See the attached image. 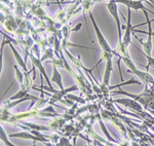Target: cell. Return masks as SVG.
<instances>
[{
    "label": "cell",
    "instance_id": "obj_1",
    "mask_svg": "<svg viewBox=\"0 0 154 146\" xmlns=\"http://www.w3.org/2000/svg\"><path fill=\"white\" fill-rule=\"evenodd\" d=\"M88 14H89V18H91V23H93L94 29H95V32H96V34H97V38H98L99 44H100V46L102 48V49H103L104 51H108V53H111V54H113V55H116V56L119 57L118 54L116 53V51H113V49H111L110 45H109V43L107 42L105 36L103 35V33H102L101 30H100V28H99L98 24H97V22L95 21V19H94L93 14H91V12H88Z\"/></svg>",
    "mask_w": 154,
    "mask_h": 146
},
{
    "label": "cell",
    "instance_id": "obj_2",
    "mask_svg": "<svg viewBox=\"0 0 154 146\" xmlns=\"http://www.w3.org/2000/svg\"><path fill=\"white\" fill-rule=\"evenodd\" d=\"M121 60L125 62V64L126 65V67L130 69L131 72H134L138 76L139 78L141 79L144 82H148V83H152L154 82L153 81V77L150 75L148 72H143V71H140L136 68V66L134 65V63L131 62V58H125V57H121Z\"/></svg>",
    "mask_w": 154,
    "mask_h": 146
},
{
    "label": "cell",
    "instance_id": "obj_3",
    "mask_svg": "<svg viewBox=\"0 0 154 146\" xmlns=\"http://www.w3.org/2000/svg\"><path fill=\"white\" fill-rule=\"evenodd\" d=\"M144 16H145L146 18V24H147L148 26V38H147V41L146 42H143L142 40H141L140 38H138V37L136 36V34H134L135 37L137 39H138L139 41L141 42V44L143 45L144 48V53H145V55H148V56H151V54H152V27H151V20L149 19V16H148V11H144Z\"/></svg>",
    "mask_w": 154,
    "mask_h": 146
},
{
    "label": "cell",
    "instance_id": "obj_4",
    "mask_svg": "<svg viewBox=\"0 0 154 146\" xmlns=\"http://www.w3.org/2000/svg\"><path fill=\"white\" fill-rule=\"evenodd\" d=\"M107 9L110 12V14L113 17L114 20L116 22V26H117V32H118V41H122V32H121V23L119 20V14H118V7L117 3L114 0H109L107 3Z\"/></svg>",
    "mask_w": 154,
    "mask_h": 146
},
{
    "label": "cell",
    "instance_id": "obj_5",
    "mask_svg": "<svg viewBox=\"0 0 154 146\" xmlns=\"http://www.w3.org/2000/svg\"><path fill=\"white\" fill-rule=\"evenodd\" d=\"M128 25L125 26V33L122 37V42L125 43V45L128 46L131 44V36L133 33V30L135 29V27L131 25V9L128 8Z\"/></svg>",
    "mask_w": 154,
    "mask_h": 146
},
{
    "label": "cell",
    "instance_id": "obj_6",
    "mask_svg": "<svg viewBox=\"0 0 154 146\" xmlns=\"http://www.w3.org/2000/svg\"><path fill=\"white\" fill-rule=\"evenodd\" d=\"M30 58H31L32 62H33L34 66L38 68V70L40 71L41 75L45 77V79H46V82L48 83V86H49V88H51V81H49V79H48V75H46L45 69H44L43 65H42V64H41V60H39V59H37V57H35V56H32V55H30ZM51 89H53V88H51Z\"/></svg>",
    "mask_w": 154,
    "mask_h": 146
},
{
    "label": "cell",
    "instance_id": "obj_7",
    "mask_svg": "<svg viewBox=\"0 0 154 146\" xmlns=\"http://www.w3.org/2000/svg\"><path fill=\"white\" fill-rule=\"evenodd\" d=\"M111 72H112V59L106 61V69H105V74H104V79H103V85H109V81H110V76Z\"/></svg>",
    "mask_w": 154,
    "mask_h": 146
},
{
    "label": "cell",
    "instance_id": "obj_8",
    "mask_svg": "<svg viewBox=\"0 0 154 146\" xmlns=\"http://www.w3.org/2000/svg\"><path fill=\"white\" fill-rule=\"evenodd\" d=\"M115 102L125 104L126 107L128 106V107H131L133 109H135L137 111H142V107H141V105H139V104L136 103L135 101L130 100V99H120V100H115Z\"/></svg>",
    "mask_w": 154,
    "mask_h": 146
},
{
    "label": "cell",
    "instance_id": "obj_9",
    "mask_svg": "<svg viewBox=\"0 0 154 146\" xmlns=\"http://www.w3.org/2000/svg\"><path fill=\"white\" fill-rule=\"evenodd\" d=\"M9 45H11V51L14 53V59H16L17 63L19 64L20 66H21L22 68H23V70L25 71V72H27V66H26V61H23V59H22L21 55L18 53V51L16 49V48H14V45H12L11 43H9Z\"/></svg>",
    "mask_w": 154,
    "mask_h": 146
},
{
    "label": "cell",
    "instance_id": "obj_10",
    "mask_svg": "<svg viewBox=\"0 0 154 146\" xmlns=\"http://www.w3.org/2000/svg\"><path fill=\"white\" fill-rule=\"evenodd\" d=\"M51 79H53L54 82H56L57 85H59V88L61 89V91L65 90L64 86H63V83H62V76H61V74H60L58 68H57L56 66H54V73H53V78Z\"/></svg>",
    "mask_w": 154,
    "mask_h": 146
},
{
    "label": "cell",
    "instance_id": "obj_11",
    "mask_svg": "<svg viewBox=\"0 0 154 146\" xmlns=\"http://www.w3.org/2000/svg\"><path fill=\"white\" fill-rule=\"evenodd\" d=\"M11 137H20V138H24V139H32L34 141H41V142H44V139H41V138H38L34 135H30L28 133H16V134H11Z\"/></svg>",
    "mask_w": 154,
    "mask_h": 146
},
{
    "label": "cell",
    "instance_id": "obj_12",
    "mask_svg": "<svg viewBox=\"0 0 154 146\" xmlns=\"http://www.w3.org/2000/svg\"><path fill=\"white\" fill-rule=\"evenodd\" d=\"M14 70H16V77H17V80L19 81L20 85H23V83H24V79H25V78H24L23 73H22V71L18 68V66H17V65H14Z\"/></svg>",
    "mask_w": 154,
    "mask_h": 146
},
{
    "label": "cell",
    "instance_id": "obj_13",
    "mask_svg": "<svg viewBox=\"0 0 154 146\" xmlns=\"http://www.w3.org/2000/svg\"><path fill=\"white\" fill-rule=\"evenodd\" d=\"M133 83H137V85H141V82H140V81L136 80L135 78H131L128 81H125V82H122V83H120V85H113V86H109V90H112V89L119 88V86L126 85H133Z\"/></svg>",
    "mask_w": 154,
    "mask_h": 146
},
{
    "label": "cell",
    "instance_id": "obj_14",
    "mask_svg": "<svg viewBox=\"0 0 154 146\" xmlns=\"http://www.w3.org/2000/svg\"><path fill=\"white\" fill-rule=\"evenodd\" d=\"M0 133H1V140L3 141L4 144H5L6 146H16L14 144H12V143H11L8 141V139H7V137H6L5 132H4V130H3V128H1V131H0Z\"/></svg>",
    "mask_w": 154,
    "mask_h": 146
},
{
    "label": "cell",
    "instance_id": "obj_15",
    "mask_svg": "<svg viewBox=\"0 0 154 146\" xmlns=\"http://www.w3.org/2000/svg\"><path fill=\"white\" fill-rule=\"evenodd\" d=\"M70 32L71 30L69 29L68 25H65V26L62 28V33H63L64 37H65V40H67V39L69 38V35H70Z\"/></svg>",
    "mask_w": 154,
    "mask_h": 146
},
{
    "label": "cell",
    "instance_id": "obj_16",
    "mask_svg": "<svg viewBox=\"0 0 154 146\" xmlns=\"http://www.w3.org/2000/svg\"><path fill=\"white\" fill-rule=\"evenodd\" d=\"M146 56V58H147V60H148V65H147V71H148V69L152 66V67H154V58L152 56H148V55H145Z\"/></svg>",
    "mask_w": 154,
    "mask_h": 146
},
{
    "label": "cell",
    "instance_id": "obj_17",
    "mask_svg": "<svg viewBox=\"0 0 154 146\" xmlns=\"http://www.w3.org/2000/svg\"><path fill=\"white\" fill-rule=\"evenodd\" d=\"M81 26H82V25H81L80 23H79L78 25H77V26L75 27V28L73 29V30L72 31H78V30H80V28H81Z\"/></svg>",
    "mask_w": 154,
    "mask_h": 146
},
{
    "label": "cell",
    "instance_id": "obj_18",
    "mask_svg": "<svg viewBox=\"0 0 154 146\" xmlns=\"http://www.w3.org/2000/svg\"><path fill=\"white\" fill-rule=\"evenodd\" d=\"M102 1H105V0H93L94 3H98V2H102Z\"/></svg>",
    "mask_w": 154,
    "mask_h": 146
},
{
    "label": "cell",
    "instance_id": "obj_19",
    "mask_svg": "<svg viewBox=\"0 0 154 146\" xmlns=\"http://www.w3.org/2000/svg\"><path fill=\"white\" fill-rule=\"evenodd\" d=\"M64 1H66V0H62V1H61V4H62V3H63V2H64Z\"/></svg>",
    "mask_w": 154,
    "mask_h": 146
},
{
    "label": "cell",
    "instance_id": "obj_20",
    "mask_svg": "<svg viewBox=\"0 0 154 146\" xmlns=\"http://www.w3.org/2000/svg\"><path fill=\"white\" fill-rule=\"evenodd\" d=\"M14 1H16V2H18V1H19V0H14Z\"/></svg>",
    "mask_w": 154,
    "mask_h": 146
},
{
    "label": "cell",
    "instance_id": "obj_21",
    "mask_svg": "<svg viewBox=\"0 0 154 146\" xmlns=\"http://www.w3.org/2000/svg\"><path fill=\"white\" fill-rule=\"evenodd\" d=\"M31 1H35V0H31Z\"/></svg>",
    "mask_w": 154,
    "mask_h": 146
}]
</instances>
